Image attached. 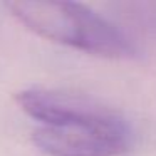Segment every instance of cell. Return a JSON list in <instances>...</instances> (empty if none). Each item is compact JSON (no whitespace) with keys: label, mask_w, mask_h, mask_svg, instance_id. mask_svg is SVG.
I'll list each match as a JSON object with an SVG mask.
<instances>
[{"label":"cell","mask_w":156,"mask_h":156,"mask_svg":"<svg viewBox=\"0 0 156 156\" xmlns=\"http://www.w3.org/2000/svg\"><path fill=\"white\" fill-rule=\"evenodd\" d=\"M19 108L41 126H126V119L116 109L94 98L61 89L30 87L15 96Z\"/></svg>","instance_id":"cell-2"},{"label":"cell","mask_w":156,"mask_h":156,"mask_svg":"<svg viewBox=\"0 0 156 156\" xmlns=\"http://www.w3.org/2000/svg\"><path fill=\"white\" fill-rule=\"evenodd\" d=\"M34 144L47 156H122L131 144L129 126H39Z\"/></svg>","instance_id":"cell-3"},{"label":"cell","mask_w":156,"mask_h":156,"mask_svg":"<svg viewBox=\"0 0 156 156\" xmlns=\"http://www.w3.org/2000/svg\"><path fill=\"white\" fill-rule=\"evenodd\" d=\"M7 9L29 30L52 42L108 59H131V39L108 19L72 2H10Z\"/></svg>","instance_id":"cell-1"}]
</instances>
